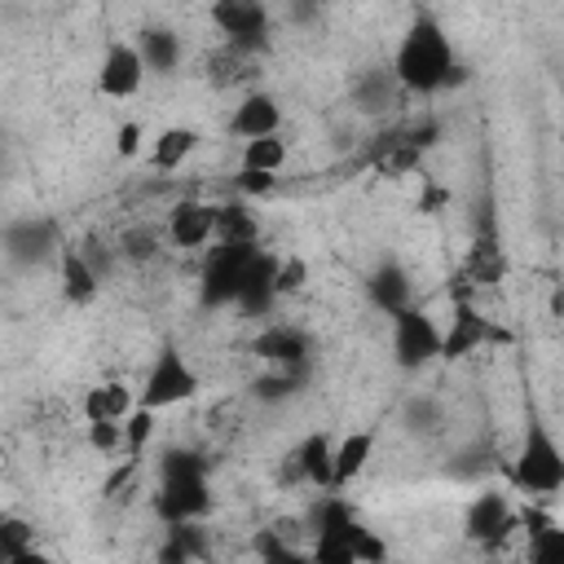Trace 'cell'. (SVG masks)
Listing matches in <instances>:
<instances>
[{"label":"cell","instance_id":"ac0fdd59","mask_svg":"<svg viewBox=\"0 0 564 564\" xmlns=\"http://www.w3.org/2000/svg\"><path fill=\"white\" fill-rule=\"evenodd\" d=\"M375 445H379V432L375 427H352V432H344L335 441V449H330V494L348 489L370 467Z\"/></svg>","mask_w":564,"mask_h":564},{"label":"cell","instance_id":"7bdbcfd3","mask_svg":"<svg viewBox=\"0 0 564 564\" xmlns=\"http://www.w3.org/2000/svg\"><path fill=\"white\" fill-rule=\"evenodd\" d=\"M203 564H220V560H203Z\"/></svg>","mask_w":564,"mask_h":564},{"label":"cell","instance_id":"d590c367","mask_svg":"<svg viewBox=\"0 0 564 564\" xmlns=\"http://www.w3.org/2000/svg\"><path fill=\"white\" fill-rule=\"evenodd\" d=\"M150 436H154V410H132L128 419H123V449L132 454V458H141V449L150 445Z\"/></svg>","mask_w":564,"mask_h":564},{"label":"cell","instance_id":"d6a6232c","mask_svg":"<svg viewBox=\"0 0 564 564\" xmlns=\"http://www.w3.org/2000/svg\"><path fill=\"white\" fill-rule=\"evenodd\" d=\"M163 234L159 229H150V225H132L123 238H119V256L123 260H132V264H150V260H159L163 256Z\"/></svg>","mask_w":564,"mask_h":564},{"label":"cell","instance_id":"277c9868","mask_svg":"<svg viewBox=\"0 0 564 564\" xmlns=\"http://www.w3.org/2000/svg\"><path fill=\"white\" fill-rule=\"evenodd\" d=\"M357 533L361 520L339 494H322L313 507V564H357Z\"/></svg>","mask_w":564,"mask_h":564},{"label":"cell","instance_id":"b9f144b4","mask_svg":"<svg viewBox=\"0 0 564 564\" xmlns=\"http://www.w3.org/2000/svg\"><path fill=\"white\" fill-rule=\"evenodd\" d=\"M13 564H53V560H48V555H44L40 546H31V551H22V555H18Z\"/></svg>","mask_w":564,"mask_h":564},{"label":"cell","instance_id":"3957f363","mask_svg":"<svg viewBox=\"0 0 564 564\" xmlns=\"http://www.w3.org/2000/svg\"><path fill=\"white\" fill-rule=\"evenodd\" d=\"M198 388H203V379L189 366V357L172 339H163L159 352H154V361H150V370H145V379H141V388H137V405L159 414V410H172V405L194 401Z\"/></svg>","mask_w":564,"mask_h":564},{"label":"cell","instance_id":"484cf974","mask_svg":"<svg viewBox=\"0 0 564 564\" xmlns=\"http://www.w3.org/2000/svg\"><path fill=\"white\" fill-rule=\"evenodd\" d=\"M524 524H529L524 564H564V524L542 511H524Z\"/></svg>","mask_w":564,"mask_h":564},{"label":"cell","instance_id":"8fae6325","mask_svg":"<svg viewBox=\"0 0 564 564\" xmlns=\"http://www.w3.org/2000/svg\"><path fill=\"white\" fill-rule=\"evenodd\" d=\"M0 247L13 264H44L57 256L62 234H57V220L48 216H18L0 229Z\"/></svg>","mask_w":564,"mask_h":564},{"label":"cell","instance_id":"8d00e7d4","mask_svg":"<svg viewBox=\"0 0 564 564\" xmlns=\"http://www.w3.org/2000/svg\"><path fill=\"white\" fill-rule=\"evenodd\" d=\"M84 436H88V449L101 458L123 449V423H84Z\"/></svg>","mask_w":564,"mask_h":564},{"label":"cell","instance_id":"7402d4cb","mask_svg":"<svg viewBox=\"0 0 564 564\" xmlns=\"http://www.w3.org/2000/svg\"><path fill=\"white\" fill-rule=\"evenodd\" d=\"M132 410H137V392H132L128 383H119V379L93 383V388L84 392V401H79L84 423H123Z\"/></svg>","mask_w":564,"mask_h":564},{"label":"cell","instance_id":"e0dca14e","mask_svg":"<svg viewBox=\"0 0 564 564\" xmlns=\"http://www.w3.org/2000/svg\"><path fill=\"white\" fill-rule=\"evenodd\" d=\"M225 128H229V137H238L242 145H247V141H260V137H278V132H282V106H278L273 93L256 88V93H247V97L234 106V115H229Z\"/></svg>","mask_w":564,"mask_h":564},{"label":"cell","instance_id":"7c38bea8","mask_svg":"<svg viewBox=\"0 0 564 564\" xmlns=\"http://www.w3.org/2000/svg\"><path fill=\"white\" fill-rule=\"evenodd\" d=\"M251 357H260L269 370L313 366V339H308V330H300L291 322H264L251 335Z\"/></svg>","mask_w":564,"mask_h":564},{"label":"cell","instance_id":"5b68a950","mask_svg":"<svg viewBox=\"0 0 564 564\" xmlns=\"http://www.w3.org/2000/svg\"><path fill=\"white\" fill-rule=\"evenodd\" d=\"M260 247H238V242H212L203 251L198 269V304L203 308H225L238 300V286L247 278V264L256 260Z\"/></svg>","mask_w":564,"mask_h":564},{"label":"cell","instance_id":"603a6c76","mask_svg":"<svg viewBox=\"0 0 564 564\" xmlns=\"http://www.w3.org/2000/svg\"><path fill=\"white\" fill-rule=\"evenodd\" d=\"M212 242H238V247H260V220L247 198L216 203V234Z\"/></svg>","mask_w":564,"mask_h":564},{"label":"cell","instance_id":"4fadbf2b","mask_svg":"<svg viewBox=\"0 0 564 564\" xmlns=\"http://www.w3.org/2000/svg\"><path fill=\"white\" fill-rule=\"evenodd\" d=\"M216 234V203L203 198H176L163 220V242L176 251H207Z\"/></svg>","mask_w":564,"mask_h":564},{"label":"cell","instance_id":"4dcf8cb0","mask_svg":"<svg viewBox=\"0 0 564 564\" xmlns=\"http://www.w3.org/2000/svg\"><path fill=\"white\" fill-rule=\"evenodd\" d=\"M31 546H35L31 520L26 516H13V511H0V564H13Z\"/></svg>","mask_w":564,"mask_h":564},{"label":"cell","instance_id":"9a60e30c","mask_svg":"<svg viewBox=\"0 0 564 564\" xmlns=\"http://www.w3.org/2000/svg\"><path fill=\"white\" fill-rule=\"evenodd\" d=\"M57 282H62V300L70 308H88L101 295V269L75 242H62L57 247Z\"/></svg>","mask_w":564,"mask_h":564},{"label":"cell","instance_id":"6da1fadb","mask_svg":"<svg viewBox=\"0 0 564 564\" xmlns=\"http://www.w3.org/2000/svg\"><path fill=\"white\" fill-rule=\"evenodd\" d=\"M454 66H458V53H454L449 31L441 26L436 13L419 9L410 18V26H405V35H401V44L392 53V62H388L397 88L401 93H414V97H432V93H441L449 84V70Z\"/></svg>","mask_w":564,"mask_h":564},{"label":"cell","instance_id":"30bf717a","mask_svg":"<svg viewBox=\"0 0 564 564\" xmlns=\"http://www.w3.org/2000/svg\"><path fill=\"white\" fill-rule=\"evenodd\" d=\"M150 507H154V516H159L163 529H172V524H198L212 511V476H198V480H159Z\"/></svg>","mask_w":564,"mask_h":564},{"label":"cell","instance_id":"836d02e7","mask_svg":"<svg viewBox=\"0 0 564 564\" xmlns=\"http://www.w3.org/2000/svg\"><path fill=\"white\" fill-rule=\"evenodd\" d=\"M207 75H212L216 84H238V79L251 75V57H242V53H234V48L220 44V48L207 57Z\"/></svg>","mask_w":564,"mask_h":564},{"label":"cell","instance_id":"cb8c5ba5","mask_svg":"<svg viewBox=\"0 0 564 564\" xmlns=\"http://www.w3.org/2000/svg\"><path fill=\"white\" fill-rule=\"evenodd\" d=\"M212 560L207 538H203V520L198 524H172L163 529V542L154 551V564H203Z\"/></svg>","mask_w":564,"mask_h":564},{"label":"cell","instance_id":"ab89813d","mask_svg":"<svg viewBox=\"0 0 564 564\" xmlns=\"http://www.w3.org/2000/svg\"><path fill=\"white\" fill-rule=\"evenodd\" d=\"M405 423H410V432L436 427V401H432V397H414L410 410H405Z\"/></svg>","mask_w":564,"mask_h":564},{"label":"cell","instance_id":"f1b7e54d","mask_svg":"<svg viewBox=\"0 0 564 564\" xmlns=\"http://www.w3.org/2000/svg\"><path fill=\"white\" fill-rule=\"evenodd\" d=\"M198 476H212V458L203 449L167 445L159 454V480H198Z\"/></svg>","mask_w":564,"mask_h":564},{"label":"cell","instance_id":"8992f818","mask_svg":"<svg viewBox=\"0 0 564 564\" xmlns=\"http://www.w3.org/2000/svg\"><path fill=\"white\" fill-rule=\"evenodd\" d=\"M212 26L225 35V48L256 57L269 48V31H273V13L264 0H216L212 4Z\"/></svg>","mask_w":564,"mask_h":564},{"label":"cell","instance_id":"1f68e13d","mask_svg":"<svg viewBox=\"0 0 564 564\" xmlns=\"http://www.w3.org/2000/svg\"><path fill=\"white\" fill-rule=\"evenodd\" d=\"M286 141H282V132L278 137H260V141H247L242 145V167L247 172H282V163H286Z\"/></svg>","mask_w":564,"mask_h":564},{"label":"cell","instance_id":"2e32d148","mask_svg":"<svg viewBox=\"0 0 564 564\" xmlns=\"http://www.w3.org/2000/svg\"><path fill=\"white\" fill-rule=\"evenodd\" d=\"M366 300H370L383 317H397L401 308H410V304H414V278H410V269H405L401 260L383 256V260L366 273Z\"/></svg>","mask_w":564,"mask_h":564},{"label":"cell","instance_id":"ba28073f","mask_svg":"<svg viewBox=\"0 0 564 564\" xmlns=\"http://www.w3.org/2000/svg\"><path fill=\"white\" fill-rule=\"evenodd\" d=\"M485 344H511V335L502 326H494L471 300H454L449 304V322L441 326V357L445 361H463Z\"/></svg>","mask_w":564,"mask_h":564},{"label":"cell","instance_id":"52a82bcc","mask_svg":"<svg viewBox=\"0 0 564 564\" xmlns=\"http://www.w3.org/2000/svg\"><path fill=\"white\" fill-rule=\"evenodd\" d=\"M388 322H392V361H397V370L419 375L423 366L441 361V326H436V317H427L419 304H410Z\"/></svg>","mask_w":564,"mask_h":564},{"label":"cell","instance_id":"ffe728a7","mask_svg":"<svg viewBox=\"0 0 564 564\" xmlns=\"http://www.w3.org/2000/svg\"><path fill=\"white\" fill-rule=\"evenodd\" d=\"M348 93H352V106H357L361 115H388V110L397 106V97H401V88H397L388 62H375V66L357 70Z\"/></svg>","mask_w":564,"mask_h":564},{"label":"cell","instance_id":"44dd1931","mask_svg":"<svg viewBox=\"0 0 564 564\" xmlns=\"http://www.w3.org/2000/svg\"><path fill=\"white\" fill-rule=\"evenodd\" d=\"M330 449H335L330 432H308L291 454V480H304V485L330 494Z\"/></svg>","mask_w":564,"mask_h":564},{"label":"cell","instance_id":"f35d334b","mask_svg":"<svg viewBox=\"0 0 564 564\" xmlns=\"http://www.w3.org/2000/svg\"><path fill=\"white\" fill-rule=\"evenodd\" d=\"M357 564H388V542L366 524L357 533Z\"/></svg>","mask_w":564,"mask_h":564},{"label":"cell","instance_id":"f546056e","mask_svg":"<svg viewBox=\"0 0 564 564\" xmlns=\"http://www.w3.org/2000/svg\"><path fill=\"white\" fill-rule=\"evenodd\" d=\"M251 551H256V564H313L308 551H300V546L282 533V524L260 529V533L251 538Z\"/></svg>","mask_w":564,"mask_h":564},{"label":"cell","instance_id":"d6986e66","mask_svg":"<svg viewBox=\"0 0 564 564\" xmlns=\"http://www.w3.org/2000/svg\"><path fill=\"white\" fill-rule=\"evenodd\" d=\"M273 273H278V256L273 251H256V260L247 264V278H242V286H238V308H242V317H269L273 313V304H278V291H273Z\"/></svg>","mask_w":564,"mask_h":564},{"label":"cell","instance_id":"5bb4252c","mask_svg":"<svg viewBox=\"0 0 564 564\" xmlns=\"http://www.w3.org/2000/svg\"><path fill=\"white\" fill-rule=\"evenodd\" d=\"M141 84H145V66H141L137 44L132 40H110L101 62H97V93L123 101V97H137Z\"/></svg>","mask_w":564,"mask_h":564},{"label":"cell","instance_id":"83f0119b","mask_svg":"<svg viewBox=\"0 0 564 564\" xmlns=\"http://www.w3.org/2000/svg\"><path fill=\"white\" fill-rule=\"evenodd\" d=\"M313 366H286V370H264L256 383H251V397L264 401V405H278V401H291L304 392V379H308Z\"/></svg>","mask_w":564,"mask_h":564},{"label":"cell","instance_id":"74e56055","mask_svg":"<svg viewBox=\"0 0 564 564\" xmlns=\"http://www.w3.org/2000/svg\"><path fill=\"white\" fill-rule=\"evenodd\" d=\"M234 189H238V198L251 203V198L273 194V189H278V176H273V172H247V167H242V172L234 176Z\"/></svg>","mask_w":564,"mask_h":564},{"label":"cell","instance_id":"60d3db41","mask_svg":"<svg viewBox=\"0 0 564 564\" xmlns=\"http://www.w3.org/2000/svg\"><path fill=\"white\" fill-rule=\"evenodd\" d=\"M115 154H119V159H137V154H141V123H137V119L119 123V132H115Z\"/></svg>","mask_w":564,"mask_h":564},{"label":"cell","instance_id":"7a4b0ae2","mask_svg":"<svg viewBox=\"0 0 564 564\" xmlns=\"http://www.w3.org/2000/svg\"><path fill=\"white\" fill-rule=\"evenodd\" d=\"M507 476H511V485L520 494L551 498V494L564 489V449H560V441H555V432L546 427L542 414H529L524 436H520V449H516Z\"/></svg>","mask_w":564,"mask_h":564},{"label":"cell","instance_id":"e575fe53","mask_svg":"<svg viewBox=\"0 0 564 564\" xmlns=\"http://www.w3.org/2000/svg\"><path fill=\"white\" fill-rule=\"evenodd\" d=\"M308 286V260L304 256H278V273H273V291L282 295H300Z\"/></svg>","mask_w":564,"mask_h":564},{"label":"cell","instance_id":"d4e9b609","mask_svg":"<svg viewBox=\"0 0 564 564\" xmlns=\"http://www.w3.org/2000/svg\"><path fill=\"white\" fill-rule=\"evenodd\" d=\"M137 53L145 75H172L181 66V40L167 26H141L137 31Z\"/></svg>","mask_w":564,"mask_h":564},{"label":"cell","instance_id":"4316f807","mask_svg":"<svg viewBox=\"0 0 564 564\" xmlns=\"http://www.w3.org/2000/svg\"><path fill=\"white\" fill-rule=\"evenodd\" d=\"M198 132L194 128H185V123H176V128H163L159 137H154V145H150V167L154 172H176L194 150H198Z\"/></svg>","mask_w":564,"mask_h":564},{"label":"cell","instance_id":"9c48e42d","mask_svg":"<svg viewBox=\"0 0 564 564\" xmlns=\"http://www.w3.org/2000/svg\"><path fill=\"white\" fill-rule=\"evenodd\" d=\"M516 511H511V498L502 489H480L467 511H463V538L480 551H498L511 533H516Z\"/></svg>","mask_w":564,"mask_h":564}]
</instances>
